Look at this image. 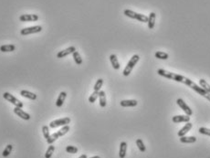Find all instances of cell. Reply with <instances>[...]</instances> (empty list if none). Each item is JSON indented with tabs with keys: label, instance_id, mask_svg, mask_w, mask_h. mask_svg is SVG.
<instances>
[{
	"label": "cell",
	"instance_id": "6da1fadb",
	"mask_svg": "<svg viewBox=\"0 0 210 158\" xmlns=\"http://www.w3.org/2000/svg\"><path fill=\"white\" fill-rule=\"evenodd\" d=\"M157 73L162 76V77H165L166 79H173V80H175L177 82H181V83H184L186 84V86L190 87L192 90H194L195 92H196L198 94H200L201 96L203 97H206V95L208 94V92L202 89L201 87H199L196 83H195L193 80L189 79L188 78L183 76V75H179V74H176V73H174V72H170V71H167L164 69H159L157 70Z\"/></svg>",
	"mask_w": 210,
	"mask_h": 158
},
{
	"label": "cell",
	"instance_id": "7a4b0ae2",
	"mask_svg": "<svg viewBox=\"0 0 210 158\" xmlns=\"http://www.w3.org/2000/svg\"><path fill=\"white\" fill-rule=\"evenodd\" d=\"M123 14L130 18V19H136L140 22H143V23H147L148 22V17H146L145 15H143V14H139V13H136L133 10H130V9H125L123 11Z\"/></svg>",
	"mask_w": 210,
	"mask_h": 158
},
{
	"label": "cell",
	"instance_id": "3957f363",
	"mask_svg": "<svg viewBox=\"0 0 210 158\" xmlns=\"http://www.w3.org/2000/svg\"><path fill=\"white\" fill-rule=\"evenodd\" d=\"M139 59H140L139 55H136V54L134 55V56L131 58V59L129 60V62L127 63L126 67L124 68V70H123V71H122L123 76L127 77V76H129V75L131 74V72H132L133 69L134 68V66L137 64V62L139 61Z\"/></svg>",
	"mask_w": 210,
	"mask_h": 158
},
{
	"label": "cell",
	"instance_id": "277c9868",
	"mask_svg": "<svg viewBox=\"0 0 210 158\" xmlns=\"http://www.w3.org/2000/svg\"><path fill=\"white\" fill-rule=\"evenodd\" d=\"M41 30H42V27H41V26L28 27V28H22V29L20 30V34H21L22 36H27V35H30V34L39 33Z\"/></svg>",
	"mask_w": 210,
	"mask_h": 158
},
{
	"label": "cell",
	"instance_id": "5b68a950",
	"mask_svg": "<svg viewBox=\"0 0 210 158\" xmlns=\"http://www.w3.org/2000/svg\"><path fill=\"white\" fill-rule=\"evenodd\" d=\"M69 123H71V118L65 117V118L58 119V120H55V121H52L49 123V127L50 128H57V127H59V126L68 125Z\"/></svg>",
	"mask_w": 210,
	"mask_h": 158
},
{
	"label": "cell",
	"instance_id": "8992f818",
	"mask_svg": "<svg viewBox=\"0 0 210 158\" xmlns=\"http://www.w3.org/2000/svg\"><path fill=\"white\" fill-rule=\"evenodd\" d=\"M3 97H4V99L6 100L9 102H11L16 107H19V108H22L23 107V103L19 100L17 99L15 96H13L12 94H10L9 92H4L3 93Z\"/></svg>",
	"mask_w": 210,
	"mask_h": 158
},
{
	"label": "cell",
	"instance_id": "52a82bcc",
	"mask_svg": "<svg viewBox=\"0 0 210 158\" xmlns=\"http://www.w3.org/2000/svg\"><path fill=\"white\" fill-rule=\"evenodd\" d=\"M176 103H177V105L185 112V113L186 114V115H188V116H191L192 114H193V111H192L191 109H190V107L182 99H177V100H176Z\"/></svg>",
	"mask_w": 210,
	"mask_h": 158
},
{
	"label": "cell",
	"instance_id": "ba28073f",
	"mask_svg": "<svg viewBox=\"0 0 210 158\" xmlns=\"http://www.w3.org/2000/svg\"><path fill=\"white\" fill-rule=\"evenodd\" d=\"M76 51V48L74 46H71V47H69L67 48L66 49H63V50H60L58 53L57 54V58L58 59H62V58H65L67 56H69L70 54H72L73 52Z\"/></svg>",
	"mask_w": 210,
	"mask_h": 158
},
{
	"label": "cell",
	"instance_id": "9c48e42d",
	"mask_svg": "<svg viewBox=\"0 0 210 158\" xmlns=\"http://www.w3.org/2000/svg\"><path fill=\"white\" fill-rule=\"evenodd\" d=\"M21 22H35L38 20V16L36 14H23L19 17Z\"/></svg>",
	"mask_w": 210,
	"mask_h": 158
},
{
	"label": "cell",
	"instance_id": "30bf717a",
	"mask_svg": "<svg viewBox=\"0 0 210 158\" xmlns=\"http://www.w3.org/2000/svg\"><path fill=\"white\" fill-rule=\"evenodd\" d=\"M14 113L18 115V116H19L20 118H22L23 120H26V121H28V120H29L30 119V115L28 113H26V112H24L23 110H22V108H19V107H16L15 109H14Z\"/></svg>",
	"mask_w": 210,
	"mask_h": 158
},
{
	"label": "cell",
	"instance_id": "8fae6325",
	"mask_svg": "<svg viewBox=\"0 0 210 158\" xmlns=\"http://www.w3.org/2000/svg\"><path fill=\"white\" fill-rule=\"evenodd\" d=\"M192 126H193V124H192L190 122H186V125H185V126H184V127H183V128H182V129L178 132V134H177V135H178V136H179V137L185 136V135H186V134H187V133L191 130Z\"/></svg>",
	"mask_w": 210,
	"mask_h": 158
},
{
	"label": "cell",
	"instance_id": "7c38bea8",
	"mask_svg": "<svg viewBox=\"0 0 210 158\" xmlns=\"http://www.w3.org/2000/svg\"><path fill=\"white\" fill-rule=\"evenodd\" d=\"M172 121L174 122V123H178V122H188L190 121V116L188 115H176V116H174L172 118Z\"/></svg>",
	"mask_w": 210,
	"mask_h": 158
},
{
	"label": "cell",
	"instance_id": "4fadbf2b",
	"mask_svg": "<svg viewBox=\"0 0 210 158\" xmlns=\"http://www.w3.org/2000/svg\"><path fill=\"white\" fill-rule=\"evenodd\" d=\"M122 107H134L138 104V101L135 100H123L120 102Z\"/></svg>",
	"mask_w": 210,
	"mask_h": 158
},
{
	"label": "cell",
	"instance_id": "5bb4252c",
	"mask_svg": "<svg viewBox=\"0 0 210 158\" xmlns=\"http://www.w3.org/2000/svg\"><path fill=\"white\" fill-rule=\"evenodd\" d=\"M126 152H127V143L126 142H122L120 144V151H119V156L120 158H124L126 156Z\"/></svg>",
	"mask_w": 210,
	"mask_h": 158
},
{
	"label": "cell",
	"instance_id": "9a60e30c",
	"mask_svg": "<svg viewBox=\"0 0 210 158\" xmlns=\"http://www.w3.org/2000/svg\"><path fill=\"white\" fill-rule=\"evenodd\" d=\"M20 95H21V96H23V97H25V98H28V99L32 100H35L37 99V95H36L35 93L30 92L26 91V90H22V91L20 92Z\"/></svg>",
	"mask_w": 210,
	"mask_h": 158
},
{
	"label": "cell",
	"instance_id": "2e32d148",
	"mask_svg": "<svg viewBox=\"0 0 210 158\" xmlns=\"http://www.w3.org/2000/svg\"><path fill=\"white\" fill-rule=\"evenodd\" d=\"M66 97H67V93L65 92H61L58 97L57 100H56V106L57 107H61L66 100Z\"/></svg>",
	"mask_w": 210,
	"mask_h": 158
},
{
	"label": "cell",
	"instance_id": "e0dca14e",
	"mask_svg": "<svg viewBox=\"0 0 210 158\" xmlns=\"http://www.w3.org/2000/svg\"><path fill=\"white\" fill-rule=\"evenodd\" d=\"M155 18H156V14L154 12H151L149 17H148V22H147L148 28L150 29H153L154 26H155Z\"/></svg>",
	"mask_w": 210,
	"mask_h": 158
},
{
	"label": "cell",
	"instance_id": "ac0fdd59",
	"mask_svg": "<svg viewBox=\"0 0 210 158\" xmlns=\"http://www.w3.org/2000/svg\"><path fill=\"white\" fill-rule=\"evenodd\" d=\"M16 49V46L13 44H8V45H2L0 47V51L1 52H12Z\"/></svg>",
	"mask_w": 210,
	"mask_h": 158
},
{
	"label": "cell",
	"instance_id": "d6986e66",
	"mask_svg": "<svg viewBox=\"0 0 210 158\" xmlns=\"http://www.w3.org/2000/svg\"><path fill=\"white\" fill-rule=\"evenodd\" d=\"M99 99H100V106L104 108L106 106V95L103 91L99 92Z\"/></svg>",
	"mask_w": 210,
	"mask_h": 158
},
{
	"label": "cell",
	"instance_id": "ffe728a7",
	"mask_svg": "<svg viewBox=\"0 0 210 158\" xmlns=\"http://www.w3.org/2000/svg\"><path fill=\"white\" fill-rule=\"evenodd\" d=\"M180 142L183 143H194L196 142V138L195 136H182L180 137Z\"/></svg>",
	"mask_w": 210,
	"mask_h": 158
},
{
	"label": "cell",
	"instance_id": "44dd1931",
	"mask_svg": "<svg viewBox=\"0 0 210 158\" xmlns=\"http://www.w3.org/2000/svg\"><path fill=\"white\" fill-rule=\"evenodd\" d=\"M110 61H111V63H112V65H113V67H114V70H119L120 69V63L118 61V59H117V56L116 55L112 54L110 56Z\"/></svg>",
	"mask_w": 210,
	"mask_h": 158
},
{
	"label": "cell",
	"instance_id": "7402d4cb",
	"mask_svg": "<svg viewBox=\"0 0 210 158\" xmlns=\"http://www.w3.org/2000/svg\"><path fill=\"white\" fill-rule=\"evenodd\" d=\"M199 85L202 89H204L207 92H209L210 93V85L204 79H199Z\"/></svg>",
	"mask_w": 210,
	"mask_h": 158
},
{
	"label": "cell",
	"instance_id": "603a6c76",
	"mask_svg": "<svg viewBox=\"0 0 210 158\" xmlns=\"http://www.w3.org/2000/svg\"><path fill=\"white\" fill-rule=\"evenodd\" d=\"M154 56H155L156 59H167L169 58V55L166 52H164V51H156Z\"/></svg>",
	"mask_w": 210,
	"mask_h": 158
},
{
	"label": "cell",
	"instance_id": "cb8c5ba5",
	"mask_svg": "<svg viewBox=\"0 0 210 158\" xmlns=\"http://www.w3.org/2000/svg\"><path fill=\"white\" fill-rule=\"evenodd\" d=\"M136 145H137V147L139 148V150L142 153H144L146 151V147H145V145H144V143L142 139H137L136 140Z\"/></svg>",
	"mask_w": 210,
	"mask_h": 158
},
{
	"label": "cell",
	"instance_id": "d4e9b609",
	"mask_svg": "<svg viewBox=\"0 0 210 158\" xmlns=\"http://www.w3.org/2000/svg\"><path fill=\"white\" fill-rule=\"evenodd\" d=\"M12 150H13V145H12V144H7L6 147L5 148V150L3 151L2 156H3L4 157H7V156L11 154Z\"/></svg>",
	"mask_w": 210,
	"mask_h": 158
},
{
	"label": "cell",
	"instance_id": "484cf974",
	"mask_svg": "<svg viewBox=\"0 0 210 158\" xmlns=\"http://www.w3.org/2000/svg\"><path fill=\"white\" fill-rule=\"evenodd\" d=\"M72 56H73V59H74V61H75L77 65H81L82 64V59H81L79 53L77 50L75 52L72 53Z\"/></svg>",
	"mask_w": 210,
	"mask_h": 158
},
{
	"label": "cell",
	"instance_id": "4316f807",
	"mask_svg": "<svg viewBox=\"0 0 210 158\" xmlns=\"http://www.w3.org/2000/svg\"><path fill=\"white\" fill-rule=\"evenodd\" d=\"M69 131H70V126H69V125H65V126H63L60 130H58L57 133L58 135V136L61 137V136L65 135Z\"/></svg>",
	"mask_w": 210,
	"mask_h": 158
},
{
	"label": "cell",
	"instance_id": "83f0119b",
	"mask_svg": "<svg viewBox=\"0 0 210 158\" xmlns=\"http://www.w3.org/2000/svg\"><path fill=\"white\" fill-rule=\"evenodd\" d=\"M54 151H55V146L54 145H49L48 150H47V152H46V154H45V158L51 157L53 153H54Z\"/></svg>",
	"mask_w": 210,
	"mask_h": 158
},
{
	"label": "cell",
	"instance_id": "f1b7e54d",
	"mask_svg": "<svg viewBox=\"0 0 210 158\" xmlns=\"http://www.w3.org/2000/svg\"><path fill=\"white\" fill-rule=\"evenodd\" d=\"M102 84H103V79H99L97 81H96L95 85L93 87L94 89V92H100L101 87H102Z\"/></svg>",
	"mask_w": 210,
	"mask_h": 158
},
{
	"label": "cell",
	"instance_id": "f546056e",
	"mask_svg": "<svg viewBox=\"0 0 210 158\" xmlns=\"http://www.w3.org/2000/svg\"><path fill=\"white\" fill-rule=\"evenodd\" d=\"M59 136H58V133H55V134H53V135H49V137L47 139V143H49V144H52L56 140H57Z\"/></svg>",
	"mask_w": 210,
	"mask_h": 158
},
{
	"label": "cell",
	"instance_id": "4dcf8cb0",
	"mask_svg": "<svg viewBox=\"0 0 210 158\" xmlns=\"http://www.w3.org/2000/svg\"><path fill=\"white\" fill-rule=\"evenodd\" d=\"M66 152L70 153V154H76V153H78V148L76 146H73V145H68L66 147Z\"/></svg>",
	"mask_w": 210,
	"mask_h": 158
},
{
	"label": "cell",
	"instance_id": "1f68e13d",
	"mask_svg": "<svg viewBox=\"0 0 210 158\" xmlns=\"http://www.w3.org/2000/svg\"><path fill=\"white\" fill-rule=\"evenodd\" d=\"M42 133H43V135H44V137L46 138V140L49 137V126H47V125H44L43 127H42Z\"/></svg>",
	"mask_w": 210,
	"mask_h": 158
},
{
	"label": "cell",
	"instance_id": "d6a6232c",
	"mask_svg": "<svg viewBox=\"0 0 210 158\" xmlns=\"http://www.w3.org/2000/svg\"><path fill=\"white\" fill-rule=\"evenodd\" d=\"M198 132L201 134V135H208V136H210V129L208 128H206V127H200Z\"/></svg>",
	"mask_w": 210,
	"mask_h": 158
},
{
	"label": "cell",
	"instance_id": "836d02e7",
	"mask_svg": "<svg viewBox=\"0 0 210 158\" xmlns=\"http://www.w3.org/2000/svg\"><path fill=\"white\" fill-rule=\"evenodd\" d=\"M99 98V92H94L90 97H89V101L91 102V103H93V102H95L96 100Z\"/></svg>",
	"mask_w": 210,
	"mask_h": 158
},
{
	"label": "cell",
	"instance_id": "e575fe53",
	"mask_svg": "<svg viewBox=\"0 0 210 158\" xmlns=\"http://www.w3.org/2000/svg\"><path fill=\"white\" fill-rule=\"evenodd\" d=\"M205 98H206L207 100H208L210 101V93H209V92H208V94L206 95V97H205Z\"/></svg>",
	"mask_w": 210,
	"mask_h": 158
},
{
	"label": "cell",
	"instance_id": "d590c367",
	"mask_svg": "<svg viewBox=\"0 0 210 158\" xmlns=\"http://www.w3.org/2000/svg\"><path fill=\"white\" fill-rule=\"evenodd\" d=\"M79 158H88V157H87V156H86V155H81V156H80Z\"/></svg>",
	"mask_w": 210,
	"mask_h": 158
},
{
	"label": "cell",
	"instance_id": "8d00e7d4",
	"mask_svg": "<svg viewBox=\"0 0 210 158\" xmlns=\"http://www.w3.org/2000/svg\"><path fill=\"white\" fill-rule=\"evenodd\" d=\"M90 158H101L100 156H92V157H90Z\"/></svg>",
	"mask_w": 210,
	"mask_h": 158
}]
</instances>
